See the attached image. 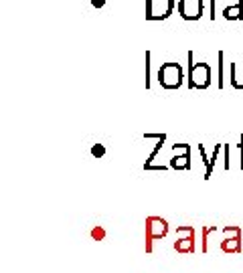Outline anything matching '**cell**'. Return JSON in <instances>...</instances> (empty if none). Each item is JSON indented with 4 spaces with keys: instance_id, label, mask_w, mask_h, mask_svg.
<instances>
[{
    "instance_id": "obj_1",
    "label": "cell",
    "mask_w": 243,
    "mask_h": 273,
    "mask_svg": "<svg viewBox=\"0 0 243 273\" xmlns=\"http://www.w3.org/2000/svg\"><path fill=\"white\" fill-rule=\"evenodd\" d=\"M189 73L187 85L189 89H207L211 85V65L209 63H194V53L189 51Z\"/></svg>"
},
{
    "instance_id": "obj_2",
    "label": "cell",
    "mask_w": 243,
    "mask_h": 273,
    "mask_svg": "<svg viewBox=\"0 0 243 273\" xmlns=\"http://www.w3.org/2000/svg\"><path fill=\"white\" fill-rule=\"evenodd\" d=\"M170 231V225L166 219L162 217H156V214H152V217L146 219V241H144V249L146 253H152L154 251V243L156 241H162Z\"/></svg>"
},
{
    "instance_id": "obj_3",
    "label": "cell",
    "mask_w": 243,
    "mask_h": 273,
    "mask_svg": "<svg viewBox=\"0 0 243 273\" xmlns=\"http://www.w3.org/2000/svg\"><path fill=\"white\" fill-rule=\"evenodd\" d=\"M158 83L164 89H178L184 83V71L180 63H162L158 69Z\"/></svg>"
},
{
    "instance_id": "obj_4",
    "label": "cell",
    "mask_w": 243,
    "mask_h": 273,
    "mask_svg": "<svg viewBox=\"0 0 243 273\" xmlns=\"http://www.w3.org/2000/svg\"><path fill=\"white\" fill-rule=\"evenodd\" d=\"M172 249L182 255H193L196 251V233L193 225L177 227V241L172 243Z\"/></svg>"
},
{
    "instance_id": "obj_5",
    "label": "cell",
    "mask_w": 243,
    "mask_h": 273,
    "mask_svg": "<svg viewBox=\"0 0 243 273\" xmlns=\"http://www.w3.org/2000/svg\"><path fill=\"white\" fill-rule=\"evenodd\" d=\"M223 233H225V239L219 247H221L223 253H241L243 251V229L237 225H227L223 227Z\"/></svg>"
},
{
    "instance_id": "obj_6",
    "label": "cell",
    "mask_w": 243,
    "mask_h": 273,
    "mask_svg": "<svg viewBox=\"0 0 243 273\" xmlns=\"http://www.w3.org/2000/svg\"><path fill=\"white\" fill-rule=\"evenodd\" d=\"M175 0H146V18L148 20H164L175 10Z\"/></svg>"
},
{
    "instance_id": "obj_7",
    "label": "cell",
    "mask_w": 243,
    "mask_h": 273,
    "mask_svg": "<svg viewBox=\"0 0 243 273\" xmlns=\"http://www.w3.org/2000/svg\"><path fill=\"white\" fill-rule=\"evenodd\" d=\"M177 8L182 20H199L205 10V0H178Z\"/></svg>"
},
{
    "instance_id": "obj_8",
    "label": "cell",
    "mask_w": 243,
    "mask_h": 273,
    "mask_svg": "<svg viewBox=\"0 0 243 273\" xmlns=\"http://www.w3.org/2000/svg\"><path fill=\"white\" fill-rule=\"evenodd\" d=\"M172 170H191V146L184 150L180 156H172L170 158V164H168Z\"/></svg>"
},
{
    "instance_id": "obj_9",
    "label": "cell",
    "mask_w": 243,
    "mask_h": 273,
    "mask_svg": "<svg viewBox=\"0 0 243 273\" xmlns=\"http://www.w3.org/2000/svg\"><path fill=\"white\" fill-rule=\"evenodd\" d=\"M223 18L225 20H241L243 18V0H239L235 4H225Z\"/></svg>"
},
{
    "instance_id": "obj_10",
    "label": "cell",
    "mask_w": 243,
    "mask_h": 273,
    "mask_svg": "<svg viewBox=\"0 0 243 273\" xmlns=\"http://www.w3.org/2000/svg\"><path fill=\"white\" fill-rule=\"evenodd\" d=\"M219 75H217V87L223 89L225 87V53L219 51Z\"/></svg>"
},
{
    "instance_id": "obj_11",
    "label": "cell",
    "mask_w": 243,
    "mask_h": 273,
    "mask_svg": "<svg viewBox=\"0 0 243 273\" xmlns=\"http://www.w3.org/2000/svg\"><path fill=\"white\" fill-rule=\"evenodd\" d=\"M215 231H219V227H215V225L203 227V237H201V251H203V253L209 251V235L215 233Z\"/></svg>"
},
{
    "instance_id": "obj_12",
    "label": "cell",
    "mask_w": 243,
    "mask_h": 273,
    "mask_svg": "<svg viewBox=\"0 0 243 273\" xmlns=\"http://www.w3.org/2000/svg\"><path fill=\"white\" fill-rule=\"evenodd\" d=\"M164 142H166V134H162V138L158 140V144L154 146V150H152V152H150V156H148V160L144 162V170H148L150 166H152V164H154V158H156V156H158V152L162 150V144H164Z\"/></svg>"
},
{
    "instance_id": "obj_13",
    "label": "cell",
    "mask_w": 243,
    "mask_h": 273,
    "mask_svg": "<svg viewBox=\"0 0 243 273\" xmlns=\"http://www.w3.org/2000/svg\"><path fill=\"white\" fill-rule=\"evenodd\" d=\"M196 150H199V154H201V158H203V164H205V180H209L211 178V174H213V168H211V160L207 158V152H205V146L203 144H199L196 146Z\"/></svg>"
},
{
    "instance_id": "obj_14",
    "label": "cell",
    "mask_w": 243,
    "mask_h": 273,
    "mask_svg": "<svg viewBox=\"0 0 243 273\" xmlns=\"http://www.w3.org/2000/svg\"><path fill=\"white\" fill-rule=\"evenodd\" d=\"M231 87L243 89V83L239 81V77H237V63H231Z\"/></svg>"
},
{
    "instance_id": "obj_15",
    "label": "cell",
    "mask_w": 243,
    "mask_h": 273,
    "mask_svg": "<svg viewBox=\"0 0 243 273\" xmlns=\"http://www.w3.org/2000/svg\"><path fill=\"white\" fill-rule=\"evenodd\" d=\"M91 239H94V241H103V239H106V229H103L101 225L94 227V229H91Z\"/></svg>"
},
{
    "instance_id": "obj_16",
    "label": "cell",
    "mask_w": 243,
    "mask_h": 273,
    "mask_svg": "<svg viewBox=\"0 0 243 273\" xmlns=\"http://www.w3.org/2000/svg\"><path fill=\"white\" fill-rule=\"evenodd\" d=\"M91 154H94L96 158H101L103 154H106V148H103L101 144H96L94 148H91Z\"/></svg>"
},
{
    "instance_id": "obj_17",
    "label": "cell",
    "mask_w": 243,
    "mask_h": 273,
    "mask_svg": "<svg viewBox=\"0 0 243 273\" xmlns=\"http://www.w3.org/2000/svg\"><path fill=\"white\" fill-rule=\"evenodd\" d=\"M150 51H146V89L150 87Z\"/></svg>"
},
{
    "instance_id": "obj_18",
    "label": "cell",
    "mask_w": 243,
    "mask_h": 273,
    "mask_svg": "<svg viewBox=\"0 0 243 273\" xmlns=\"http://www.w3.org/2000/svg\"><path fill=\"white\" fill-rule=\"evenodd\" d=\"M223 152H225V158H223V166H225V170H229V144H223Z\"/></svg>"
},
{
    "instance_id": "obj_19",
    "label": "cell",
    "mask_w": 243,
    "mask_h": 273,
    "mask_svg": "<svg viewBox=\"0 0 243 273\" xmlns=\"http://www.w3.org/2000/svg\"><path fill=\"white\" fill-rule=\"evenodd\" d=\"M239 154H241V160H239V166L243 170V136H241V142H239Z\"/></svg>"
},
{
    "instance_id": "obj_20",
    "label": "cell",
    "mask_w": 243,
    "mask_h": 273,
    "mask_svg": "<svg viewBox=\"0 0 243 273\" xmlns=\"http://www.w3.org/2000/svg\"><path fill=\"white\" fill-rule=\"evenodd\" d=\"M91 4H94L96 8H101L103 4H106V0H91Z\"/></svg>"
},
{
    "instance_id": "obj_21",
    "label": "cell",
    "mask_w": 243,
    "mask_h": 273,
    "mask_svg": "<svg viewBox=\"0 0 243 273\" xmlns=\"http://www.w3.org/2000/svg\"><path fill=\"white\" fill-rule=\"evenodd\" d=\"M215 18V0H211V20Z\"/></svg>"
}]
</instances>
